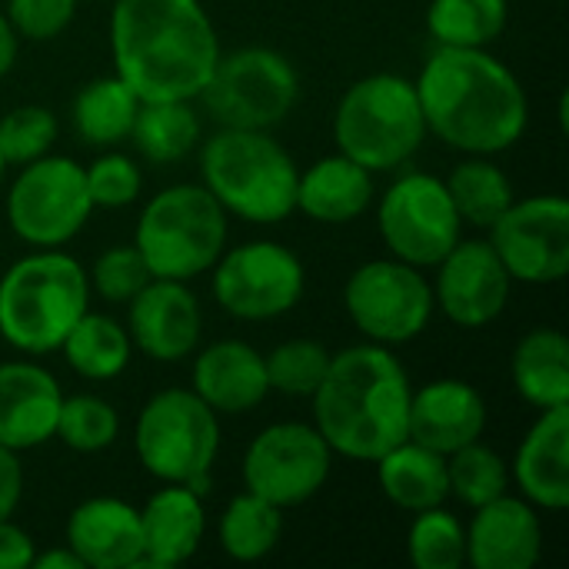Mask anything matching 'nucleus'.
Segmentation results:
<instances>
[{"label":"nucleus","mask_w":569,"mask_h":569,"mask_svg":"<svg viewBox=\"0 0 569 569\" xmlns=\"http://www.w3.org/2000/svg\"><path fill=\"white\" fill-rule=\"evenodd\" d=\"M227 210L203 183H173L150 197L140 210L133 247L150 277L190 283L227 250Z\"/></svg>","instance_id":"0eeeda50"},{"label":"nucleus","mask_w":569,"mask_h":569,"mask_svg":"<svg viewBox=\"0 0 569 569\" xmlns=\"http://www.w3.org/2000/svg\"><path fill=\"white\" fill-rule=\"evenodd\" d=\"M67 547L83 569H137L143 563L140 510L117 497H90L67 517Z\"/></svg>","instance_id":"412c9836"},{"label":"nucleus","mask_w":569,"mask_h":569,"mask_svg":"<svg viewBox=\"0 0 569 569\" xmlns=\"http://www.w3.org/2000/svg\"><path fill=\"white\" fill-rule=\"evenodd\" d=\"M510 477L523 500L560 513L569 507V403L540 410L537 423L517 447Z\"/></svg>","instance_id":"5701e85b"},{"label":"nucleus","mask_w":569,"mask_h":569,"mask_svg":"<svg viewBox=\"0 0 569 569\" xmlns=\"http://www.w3.org/2000/svg\"><path fill=\"white\" fill-rule=\"evenodd\" d=\"M410 373L383 343H357L330 357L327 377L317 387L313 427L333 457L377 463L390 447L407 440Z\"/></svg>","instance_id":"7ed1b4c3"},{"label":"nucleus","mask_w":569,"mask_h":569,"mask_svg":"<svg viewBox=\"0 0 569 569\" xmlns=\"http://www.w3.org/2000/svg\"><path fill=\"white\" fill-rule=\"evenodd\" d=\"M333 140L340 153L370 173L410 163L427 140L417 83L400 73H370L350 83L333 113Z\"/></svg>","instance_id":"423d86ee"},{"label":"nucleus","mask_w":569,"mask_h":569,"mask_svg":"<svg viewBox=\"0 0 569 569\" xmlns=\"http://www.w3.org/2000/svg\"><path fill=\"white\" fill-rule=\"evenodd\" d=\"M330 357L333 353L317 340H287L263 353L267 383L283 397H313L327 377Z\"/></svg>","instance_id":"e433bc0d"},{"label":"nucleus","mask_w":569,"mask_h":569,"mask_svg":"<svg viewBox=\"0 0 569 569\" xmlns=\"http://www.w3.org/2000/svg\"><path fill=\"white\" fill-rule=\"evenodd\" d=\"M17 47H20V37L13 30V23L7 20V13L0 10V80L13 70L17 63Z\"/></svg>","instance_id":"37998d69"},{"label":"nucleus","mask_w":569,"mask_h":569,"mask_svg":"<svg viewBox=\"0 0 569 569\" xmlns=\"http://www.w3.org/2000/svg\"><path fill=\"white\" fill-rule=\"evenodd\" d=\"M133 450L150 477L183 483L203 497L220 453V417L193 390H160L137 417Z\"/></svg>","instance_id":"6e6552de"},{"label":"nucleus","mask_w":569,"mask_h":569,"mask_svg":"<svg viewBox=\"0 0 569 569\" xmlns=\"http://www.w3.org/2000/svg\"><path fill=\"white\" fill-rule=\"evenodd\" d=\"M197 100H203V110L217 127L273 130L300 100V73L280 50L240 47L220 53Z\"/></svg>","instance_id":"1a4fd4ad"},{"label":"nucleus","mask_w":569,"mask_h":569,"mask_svg":"<svg viewBox=\"0 0 569 569\" xmlns=\"http://www.w3.org/2000/svg\"><path fill=\"white\" fill-rule=\"evenodd\" d=\"M63 390L33 360L0 363V447L23 453L53 440Z\"/></svg>","instance_id":"6ab92c4d"},{"label":"nucleus","mask_w":569,"mask_h":569,"mask_svg":"<svg viewBox=\"0 0 569 569\" xmlns=\"http://www.w3.org/2000/svg\"><path fill=\"white\" fill-rule=\"evenodd\" d=\"M413 83L427 133L453 150L493 157L527 133V90L490 47H437Z\"/></svg>","instance_id":"f257e3e1"},{"label":"nucleus","mask_w":569,"mask_h":569,"mask_svg":"<svg viewBox=\"0 0 569 569\" xmlns=\"http://www.w3.org/2000/svg\"><path fill=\"white\" fill-rule=\"evenodd\" d=\"M60 350H63L67 367L77 377H83L90 383H107L127 370L133 343H130L127 327H120L113 317L87 310L73 323V330L63 337Z\"/></svg>","instance_id":"c85d7f7f"},{"label":"nucleus","mask_w":569,"mask_h":569,"mask_svg":"<svg viewBox=\"0 0 569 569\" xmlns=\"http://www.w3.org/2000/svg\"><path fill=\"white\" fill-rule=\"evenodd\" d=\"M330 467L333 450L313 423H270L243 453V490L280 510H290L313 500L327 487Z\"/></svg>","instance_id":"4468645a"},{"label":"nucleus","mask_w":569,"mask_h":569,"mask_svg":"<svg viewBox=\"0 0 569 569\" xmlns=\"http://www.w3.org/2000/svg\"><path fill=\"white\" fill-rule=\"evenodd\" d=\"M297 160L270 137V130L220 127L200 147V183L227 210L247 223H283L297 213Z\"/></svg>","instance_id":"39448f33"},{"label":"nucleus","mask_w":569,"mask_h":569,"mask_svg":"<svg viewBox=\"0 0 569 569\" xmlns=\"http://www.w3.org/2000/svg\"><path fill=\"white\" fill-rule=\"evenodd\" d=\"M510 20V0H430L427 33L437 47H490Z\"/></svg>","instance_id":"473e14b6"},{"label":"nucleus","mask_w":569,"mask_h":569,"mask_svg":"<svg viewBox=\"0 0 569 569\" xmlns=\"http://www.w3.org/2000/svg\"><path fill=\"white\" fill-rule=\"evenodd\" d=\"M83 177H87L90 203L103 207V210H123V207L137 203V197L143 190V170L137 167L133 157H127L120 150L100 153L90 167H83Z\"/></svg>","instance_id":"ea45409f"},{"label":"nucleus","mask_w":569,"mask_h":569,"mask_svg":"<svg viewBox=\"0 0 569 569\" xmlns=\"http://www.w3.org/2000/svg\"><path fill=\"white\" fill-rule=\"evenodd\" d=\"M377 227L390 257L420 270L437 267L463 237V220L447 183L423 170H410L387 187Z\"/></svg>","instance_id":"ddd939ff"},{"label":"nucleus","mask_w":569,"mask_h":569,"mask_svg":"<svg viewBox=\"0 0 569 569\" xmlns=\"http://www.w3.org/2000/svg\"><path fill=\"white\" fill-rule=\"evenodd\" d=\"M193 393L217 417H240L260 407L270 393L263 353L243 340H217L193 360Z\"/></svg>","instance_id":"4be33fe9"},{"label":"nucleus","mask_w":569,"mask_h":569,"mask_svg":"<svg viewBox=\"0 0 569 569\" xmlns=\"http://www.w3.org/2000/svg\"><path fill=\"white\" fill-rule=\"evenodd\" d=\"M373 203V173L347 153H330L300 170L297 210L317 223H350Z\"/></svg>","instance_id":"393cba45"},{"label":"nucleus","mask_w":569,"mask_h":569,"mask_svg":"<svg viewBox=\"0 0 569 569\" xmlns=\"http://www.w3.org/2000/svg\"><path fill=\"white\" fill-rule=\"evenodd\" d=\"M3 13L13 23L17 37L43 43L70 27L77 13V0H7Z\"/></svg>","instance_id":"a19ab883"},{"label":"nucleus","mask_w":569,"mask_h":569,"mask_svg":"<svg viewBox=\"0 0 569 569\" xmlns=\"http://www.w3.org/2000/svg\"><path fill=\"white\" fill-rule=\"evenodd\" d=\"M513 277L500 263L490 240H457V247L437 263L433 303L443 317L463 330L493 323L510 303Z\"/></svg>","instance_id":"dca6fc26"},{"label":"nucleus","mask_w":569,"mask_h":569,"mask_svg":"<svg viewBox=\"0 0 569 569\" xmlns=\"http://www.w3.org/2000/svg\"><path fill=\"white\" fill-rule=\"evenodd\" d=\"M447 480H450V497H457L470 510L510 493V483H513L510 463L480 440L447 457Z\"/></svg>","instance_id":"72a5a7b5"},{"label":"nucleus","mask_w":569,"mask_h":569,"mask_svg":"<svg viewBox=\"0 0 569 569\" xmlns=\"http://www.w3.org/2000/svg\"><path fill=\"white\" fill-rule=\"evenodd\" d=\"M543 557V523L523 497H497L473 510L467 563L473 569H533Z\"/></svg>","instance_id":"a211bd4d"},{"label":"nucleus","mask_w":569,"mask_h":569,"mask_svg":"<svg viewBox=\"0 0 569 569\" xmlns=\"http://www.w3.org/2000/svg\"><path fill=\"white\" fill-rule=\"evenodd\" d=\"M23 497V467L13 450L0 447V520H10Z\"/></svg>","instance_id":"79ce46f5"},{"label":"nucleus","mask_w":569,"mask_h":569,"mask_svg":"<svg viewBox=\"0 0 569 569\" xmlns=\"http://www.w3.org/2000/svg\"><path fill=\"white\" fill-rule=\"evenodd\" d=\"M83 167L70 157H37L20 167L7 193V223L27 247L53 250L70 243L90 220Z\"/></svg>","instance_id":"9d476101"},{"label":"nucleus","mask_w":569,"mask_h":569,"mask_svg":"<svg viewBox=\"0 0 569 569\" xmlns=\"http://www.w3.org/2000/svg\"><path fill=\"white\" fill-rule=\"evenodd\" d=\"M3 177H7V160H3V153H0V183H3Z\"/></svg>","instance_id":"a18cd8bd"},{"label":"nucleus","mask_w":569,"mask_h":569,"mask_svg":"<svg viewBox=\"0 0 569 569\" xmlns=\"http://www.w3.org/2000/svg\"><path fill=\"white\" fill-rule=\"evenodd\" d=\"M220 550L237 563H257L270 557L283 537V510L263 497L243 490L237 493L220 517Z\"/></svg>","instance_id":"2f4dec72"},{"label":"nucleus","mask_w":569,"mask_h":569,"mask_svg":"<svg viewBox=\"0 0 569 569\" xmlns=\"http://www.w3.org/2000/svg\"><path fill=\"white\" fill-rule=\"evenodd\" d=\"M510 377L517 393L537 407H567L569 403V340L553 327H537L520 337L510 360Z\"/></svg>","instance_id":"bb28decb"},{"label":"nucleus","mask_w":569,"mask_h":569,"mask_svg":"<svg viewBox=\"0 0 569 569\" xmlns=\"http://www.w3.org/2000/svg\"><path fill=\"white\" fill-rule=\"evenodd\" d=\"M490 420L483 393L457 377L433 380L410 397L407 437L450 457L453 450L483 437Z\"/></svg>","instance_id":"aec40b11"},{"label":"nucleus","mask_w":569,"mask_h":569,"mask_svg":"<svg viewBox=\"0 0 569 569\" xmlns=\"http://www.w3.org/2000/svg\"><path fill=\"white\" fill-rule=\"evenodd\" d=\"M377 483L383 497L407 513L443 507L450 500L447 457L410 437L377 460Z\"/></svg>","instance_id":"a878e982"},{"label":"nucleus","mask_w":569,"mask_h":569,"mask_svg":"<svg viewBox=\"0 0 569 569\" xmlns=\"http://www.w3.org/2000/svg\"><path fill=\"white\" fill-rule=\"evenodd\" d=\"M210 290L223 313L250 323L290 313L307 290L303 260L277 240H250L223 250L210 267Z\"/></svg>","instance_id":"f8f14e48"},{"label":"nucleus","mask_w":569,"mask_h":569,"mask_svg":"<svg viewBox=\"0 0 569 569\" xmlns=\"http://www.w3.org/2000/svg\"><path fill=\"white\" fill-rule=\"evenodd\" d=\"M87 280H90V290L100 300H107V303H130L153 277H150L140 250L133 243H120V247H107L93 260Z\"/></svg>","instance_id":"58836bf2"},{"label":"nucleus","mask_w":569,"mask_h":569,"mask_svg":"<svg viewBox=\"0 0 569 569\" xmlns=\"http://www.w3.org/2000/svg\"><path fill=\"white\" fill-rule=\"evenodd\" d=\"M343 310L370 343L400 347L430 327L437 310L433 283L420 267L397 257L367 260L343 287Z\"/></svg>","instance_id":"9b49d317"},{"label":"nucleus","mask_w":569,"mask_h":569,"mask_svg":"<svg viewBox=\"0 0 569 569\" xmlns=\"http://www.w3.org/2000/svg\"><path fill=\"white\" fill-rule=\"evenodd\" d=\"M200 133L193 100H140L130 140L150 163H180L197 150Z\"/></svg>","instance_id":"cd10ccee"},{"label":"nucleus","mask_w":569,"mask_h":569,"mask_svg":"<svg viewBox=\"0 0 569 569\" xmlns=\"http://www.w3.org/2000/svg\"><path fill=\"white\" fill-rule=\"evenodd\" d=\"M90 310V280L63 250H33L0 277V340L17 353L60 350L73 323Z\"/></svg>","instance_id":"20e7f679"},{"label":"nucleus","mask_w":569,"mask_h":569,"mask_svg":"<svg viewBox=\"0 0 569 569\" xmlns=\"http://www.w3.org/2000/svg\"><path fill=\"white\" fill-rule=\"evenodd\" d=\"M110 50L140 100H197L223 53L200 0H113Z\"/></svg>","instance_id":"f03ea898"},{"label":"nucleus","mask_w":569,"mask_h":569,"mask_svg":"<svg viewBox=\"0 0 569 569\" xmlns=\"http://www.w3.org/2000/svg\"><path fill=\"white\" fill-rule=\"evenodd\" d=\"M127 333L133 350L157 363H180L197 353L203 337L200 300L183 280L153 277L127 303Z\"/></svg>","instance_id":"f3484780"},{"label":"nucleus","mask_w":569,"mask_h":569,"mask_svg":"<svg viewBox=\"0 0 569 569\" xmlns=\"http://www.w3.org/2000/svg\"><path fill=\"white\" fill-rule=\"evenodd\" d=\"M117 433H120V417L110 400H103L97 393L63 397L53 440H60L73 453H100V450L113 447Z\"/></svg>","instance_id":"c9c22d12"},{"label":"nucleus","mask_w":569,"mask_h":569,"mask_svg":"<svg viewBox=\"0 0 569 569\" xmlns=\"http://www.w3.org/2000/svg\"><path fill=\"white\" fill-rule=\"evenodd\" d=\"M443 183L450 190V200H453L460 220L477 230H490L507 213V207L517 200L510 177L493 163V157L470 153V160L457 163Z\"/></svg>","instance_id":"7c9ffc66"},{"label":"nucleus","mask_w":569,"mask_h":569,"mask_svg":"<svg viewBox=\"0 0 569 569\" xmlns=\"http://www.w3.org/2000/svg\"><path fill=\"white\" fill-rule=\"evenodd\" d=\"M490 247L513 283L550 287L569 270V203L560 193L513 200L490 227Z\"/></svg>","instance_id":"2eb2a0df"},{"label":"nucleus","mask_w":569,"mask_h":569,"mask_svg":"<svg viewBox=\"0 0 569 569\" xmlns=\"http://www.w3.org/2000/svg\"><path fill=\"white\" fill-rule=\"evenodd\" d=\"M140 110V97L113 73L97 77L73 97V130L90 147H117L130 140L133 120Z\"/></svg>","instance_id":"c756f323"},{"label":"nucleus","mask_w":569,"mask_h":569,"mask_svg":"<svg viewBox=\"0 0 569 569\" xmlns=\"http://www.w3.org/2000/svg\"><path fill=\"white\" fill-rule=\"evenodd\" d=\"M140 530H143L140 567H183L200 550L207 530L203 497L183 483H163V490H157L140 510Z\"/></svg>","instance_id":"b1692460"},{"label":"nucleus","mask_w":569,"mask_h":569,"mask_svg":"<svg viewBox=\"0 0 569 569\" xmlns=\"http://www.w3.org/2000/svg\"><path fill=\"white\" fill-rule=\"evenodd\" d=\"M407 553L417 569H460L467 563V527L443 507L413 513Z\"/></svg>","instance_id":"f704fd0d"},{"label":"nucleus","mask_w":569,"mask_h":569,"mask_svg":"<svg viewBox=\"0 0 569 569\" xmlns=\"http://www.w3.org/2000/svg\"><path fill=\"white\" fill-rule=\"evenodd\" d=\"M30 567L37 569H83L80 557L63 543V547H53V550H43V553H33Z\"/></svg>","instance_id":"c03bdc74"},{"label":"nucleus","mask_w":569,"mask_h":569,"mask_svg":"<svg viewBox=\"0 0 569 569\" xmlns=\"http://www.w3.org/2000/svg\"><path fill=\"white\" fill-rule=\"evenodd\" d=\"M57 133H60V123L53 110L37 107V103L13 107L0 117V153L7 167H23L50 153V147L57 143Z\"/></svg>","instance_id":"4c0bfd02"}]
</instances>
